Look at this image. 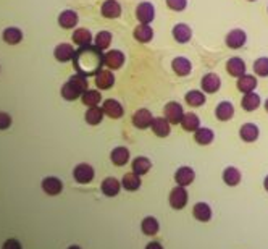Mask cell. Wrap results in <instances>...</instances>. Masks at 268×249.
Segmentation results:
<instances>
[{
	"label": "cell",
	"mask_w": 268,
	"mask_h": 249,
	"mask_svg": "<svg viewBox=\"0 0 268 249\" xmlns=\"http://www.w3.org/2000/svg\"><path fill=\"white\" fill-rule=\"evenodd\" d=\"M171 68H173V71L178 76H187L191 70H193V65H191V62L184 59V57H176V59L171 62Z\"/></svg>",
	"instance_id": "obj_24"
},
{
	"label": "cell",
	"mask_w": 268,
	"mask_h": 249,
	"mask_svg": "<svg viewBox=\"0 0 268 249\" xmlns=\"http://www.w3.org/2000/svg\"><path fill=\"white\" fill-rule=\"evenodd\" d=\"M2 37H4V41L7 44L15 45L18 42H21L23 33H21V30H18V28H7V30L4 31V34H2Z\"/></svg>",
	"instance_id": "obj_37"
},
{
	"label": "cell",
	"mask_w": 268,
	"mask_h": 249,
	"mask_svg": "<svg viewBox=\"0 0 268 249\" xmlns=\"http://www.w3.org/2000/svg\"><path fill=\"white\" fill-rule=\"evenodd\" d=\"M249 2H255V0H249Z\"/></svg>",
	"instance_id": "obj_51"
},
{
	"label": "cell",
	"mask_w": 268,
	"mask_h": 249,
	"mask_svg": "<svg viewBox=\"0 0 268 249\" xmlns=\"http://www.w3.org/2000/svg\"><path fill=\"white\" fill-rule=\"evenodd\" d=\"M223 181L228 186H236L241 181V171L236 167H228L223 170Z\"/></svg>",
	"instance_id": "obj_33"
},
{
	"label": "cell",
	"mask_w": 268,
	"mask_h": 249,
	"mask_svg": "<svg viewBox=\"0 0 268 249\" xmlns=\"http://www.w3.org/2000/svg\"><path fill=\"white\" fill-rule=\"evenodd\" d=\"M53 55H55V59L65 63V62H70L73 60V57H74V51H73V45L70 44H59L55 47V51H53Z\"/></svg>",
	"instance_id": "obj_17"
},
{
	"label": "cell",
	"mask_w": 268,
	"mask_h": 249,
	"mask_svg": "<svg viewBox=\"0 0 268 249\" xmlns=\"http://www.w3.org/2000/svg\"><path fill=\"white\" fill-rule=\"evenodd\" d=\"M2 249H23L21 247V243L18 241V239H7L4 243Z\"/></svg>",
	"instance_id": "obj_46"
},
{
	"label": "cell",
	"mask_w": 268,
	"mask_h": 249,
	"mask_svg": "<svg viewBox=\"0 0 268 249\" xmlns=\"http://www.w3.org/2000/svg\"><path fill=\"white\" fill-rule=\"evenodd\" d=\"M167 5L175 12H183L187 5V0H167Z\"/></svg>",
	"instance_id": "obj_44"
},
{
	"label": "cell",
	"mask_w": 268,
	"mask_h": 249,
	"mask_svg": "<svg viewBox=\"0 0 268 249\" xmlns=\"http://www.w3.org/2000/svg\"><path fill=\"white\" fill-rule=\"evenodd\" d=\"M73 42L78 45H89L92 42V34L86 28H79L73 33Z\"/></svg>",
	"instance_id": "obj_36"
},
{
	"label": "cell",
	"mask_w": 268,
	"mask_h": 249,
	"mask_svg": "<svg viewBox=\"0 0 268 249\" xmlns=\"http://www.w3.org/2000/svg\"><path fill=\"white\" fill-rule=\"evenodd\" d=\"M100 12L105 18L113 20V18H118L121 15V5L117 2V0H105L100 7Z\"/></svg>",
	"instance_id": "obj_14"
},
{
	"label": "cell",
	"mask_w": 268,
	"mask_h": 249,
	"mask_svg": "<svg viewBox=\"0 0 268 249\" xmlns=\"http://www.w3.org/2000/svg\"><path fill=\"white\" fill-rule=\"evenodd\" d=\"M131 167H132L134 173L141 177V175H146L147 171L152 168V162L147 157H136V159L132 160Z\"/></svg>",
	"instance_id": "obj_30"
},
{
	"label": "cell",
	"mask_w": 268,
	"mask_h": 249,
	"mask_svg": "<svg viewBox=\"0 0 268 249\" xmlns=\"http://www.w3.org/2000/svg\"><path fill=\"white\" fill-rule=\"evenodd\" d=\"M158 222L155 217H146L144 220H142L141 223V228H142V233L147 235V236H154L158 233Z\"/></svg>",
	"instance_id": "obj_34"
},
{
	"label": "cell",
	"mask_w": 268,
	"mask_h": 249,
	"mask_svg": "<svg viewBox=\"0 0 268 249\" xmlns=\"http://www.w3.org/2000/svg\"><path fill=\"white\" fill-rule=\"evenodd\" d=\"M183 107H181V104L178 102H168L165 105V118L171 123V124H176V123H181L183 120Z\"/></svg>",
	"instance_id": "obj_6"
},
{
	"label": "cell",
	"mask_w": 268,
	"mask_h": 249,
	"mask_svg": "<svg viewBox=\"0 0 268 249\" xmlns=\"http://www.w3.org/2000/svg\"><path fill=\"white\" fill-rule=\"evenodd\" d=\"M246 41H247V36L243 30H233L225 37V42L229 49H241V47H244Z\"/></svg>",
	"instance_id": "obj_5"
},
{
	"label": "cell",
	"mask_w": 268,
	"mask_h": 249,
	"mask_svg": "<svg viewBox=\"0 0 268 249\" xmlns=\"http://www.w3.org/2000/svg\"><path fill=\"white\" fill-rule=\"evenodd\" d=\"M103 109L102 107H97V105H94V107H91L88 112H86V121H88L89 124H92V127H95V124H99L103 118Z\"/></svg>",
	"instance_id": "obj_38"
},
{
	"label": "cell",
	"mask_w": 268,
	"mask_h": 249,
	"mask_svg": "<svg viewBox=\"0 0 268 249\" xmlns=\"http://www.w3.org/2000/svg\"><path fill=\"white\" fill-rule=\"evenodd\" d=\"M243 109L246 112H254L260 107V95L255 92H247L243 97Z\"/></svg>",
	"instance_id": "obj_29"
},
{
	"label": "cell",
	"mask_w": 268,
	"mask_h": 249,
	"mask_svg": "<svg viewBox=\"0 0 268 249\" xmlns=\"http://www.w3.org/2000/svg\"><path fill=\"white\" fill-rule=\"evenodd\" d=\"M102 109H103V113L107 115V117L113 118V120H117V118H121L123 117V105L118 102V101H115V99H107L103 102L102 105Z\"/></svg>",
	"instance_id": "obj_8"
},
{
	"label": "cell",
	"mask_w": 268,
	"mask_h": 249,
	"mask_svg": "<svg viewBox=\"0 0 268 249\" xmlns=\"http://www.w3.org/2000/svg\"><path fill=\"white\" fill-rule=\"evenodd\" d=\"M181 127H183L184 131H197L200 128V120L196 113L187 112L183 115V120H181Z\"/></svg>",
	"instance_id": "obj_27"
},
{
	"label": "cell",
	"mask_w": 268,
	"mask_h": 249,
	"mask_svg": "<svg viewBox=\"0 0 268 249\" xmlns=\"http://www.w3.org/2000/svg\"><path fill=\"white\" fill-rule=\"evenodd\" d=\"M258 127L254 123H246L241 127V131H239V135H241V139L246 142H254L258 138Z\"/></svg>",
	"instance_id": "obj_25"
},
{
	"label": "cell",
	"mask_w": 268,
	"mask_h": 249,
	"mask_svg": "<svg viewBox=\"0 0 268 249\" xmlns=\"http://www.w3.org/2000/svg\"><path fill=\"white\" fill-rule=\"evenodd\" d=\"M62 95H63L65 101H76L78 97H81L83 94L78 89H76V88H73L70 81H66L65 86L62 88Z\"/></svg>",
	"instance_id": "obj_42"
},
{
	"label": "cell",
	"mask_w": 268,
	"mask_h": 249,
	"mask_svg": "<svg viewBox=\"0 0 268 249\" xmlns=\"http://www.w3.org/2000/svg\"><path fill=\"white\" fill-rule=\"evenodd\" d=\"M94 175H95L94 168L89 164H79V165H76L74 170H73L74 180L78 181V183H81V185L91 183V181L94 180Z\"/></svg>",
	"instance_id": "obj_3"
},
{
	"label": "cell",
	"mask_w": 268,
	"mask_h": 249,
	"mask_svg": "<svg viewBox=\"0 0 268 249\" xmlns=\"http://www.w3.org/2000/svg\"><path fill=\"white\" fill-rule=\"evenodd\" d=\"M42 189L45 194L49 196H57L60 194L63 191V183L55 177H49V178H44L42 180Z\"/></svg>",
	"instance_id": "obj_12"
},
{
	"label": "cell",
	"mask_w": 268,
	"mask_h": 249,
	"mask_svg": "<svg viewBox=\"0 0 268 249\" xmlns=\"http://www.w3.org/2000/svg\"><path fill=\"white\" fill-rule=\"evenodd\" d=\"M146 249H164V246H162L158 241H152L146 246Z\"/></svg>",
	"instance_id": "obj_47"
},
{
	"label": "cell",
	"mask_w": 268,
	"mask_h": 249,
	"mask_svg": "<svg viewBox=\"0 0 268 249\" xmlns=\"http://www.w3.org/2000/svg\"><path fill=\"white\" fill-rule=\"evenodd\" d=\"M200 86H202V91L208 92V94H215L220 86H222V80H220V76L215 73H207L202 81H200Z\"/></svg>",
	"instance_id": "obj_9"
},
{
	"label": "cell",
	"mask_w": 268,
	"mask_h": 249,
	"mask_svg": "<svg viewBox=\"0 0 268 249\" xmlns=\"http://www.w3.org/2000/svg\"><path fill=\"white\" fill-rule=\"evenodd\" d=\"M103 63L107 65L110 70H118L124 63V54L121 51H110L103 55Z\"/></svg>",
	"instance_id": "obj_10"
},
{
	"label": "cell",
	"mask_w": 268,
	"mask_h": 249,
	"mask_svg": "<svg viewBox=\"0 0 268 249\" xmlns=\"http://www.w3.org/2000/svg\"><path fill=\"white\" fill-rule=\"evenodd\" d=\"M263 186H265V189L268 191V175H266V178H265V181H263Z\"/></svg>",
	"instance_id": "obj_48"
},
{
	"label": "cell",
	"mask_w": 268,
	"mask_h": 249,
	"mask_svg": "<svg viewBox=\"0 0 268 249\" xmlns=\"http://www.w3.org/2000/svg\"><path fill=\"white\" fill-rule=\"evenodd\" d=\"M110 159L112 162L117 167H123V165H126L128 164V160H129V149L128 147H115L112 151V154H110Z\"/></svg>",
	"instance_id": "obj_23"
},
{
	"label": "cell",
	"mask_w": 268,
	"mask_h": 249,
	"mask_svg": "<svg viewBox=\"0 0 268 249\" xmlns=\"http://www.w3.org/2000/svg\"><path fill=\"white\" fill-rule=\"evenodd\" d=\"M184 101L191 105V107H200V105L205 104V94L202 91H189L184 95Z\"/></svg>",
	"instance_id": "obj_35"
},
{
	"label": "cell",
	"mask_w": 268,
	"mask_h": 249,
	"mask_svg": "<svg viewBox=\"0 0 268 249\" xmlns=\"http://www.w3.org/2000/svg\"><path fill=\"white\" fill-rule=\"evenodd\" d=\"M215 135H213V131L210 130V128H199L197 131H194V139L197 144L200 146H207L210 144V142L213 141Z\"/></svg>",
	"instance_id": "obj_32"
},
{
	"label": "cell",
	"mask_w": 268,
	"mask_h": 249,
	"mask_svg": "<svg viewBox=\"0 0 268 249\" xmlns=\"http://www.w3.org/2000/svg\"><path fill=\"white\" fill-rule=\"evenodd\" d=\"M103 55L105 54H102L97 45H79V49L74 52L73 57L76 71L84 76L97 74L102 70V65H105Z\"/></svg>",
	"instance_id": "obj_1"
},
{
	"label": "cell",
	"mask_w": 268,
	"mask_h": 249,
	"mask_svg": "<svg viewBox=\"0 0 268 249\" xmlns=\"http://www.w3.org/2000/svg\"><path fill=\"white\" fill-rule=\"evenodd\" d=\"M226 70L229 74L234 76V78H241L243 74H246V63L243 59H239V57H233V59L228 60Z\"/></svg>",
	"instance_id": "obj_13"
},
{
	"label": "cell",
	"mask_w": 268,
	"mask_h": 249,
	"mask_svg": "<svg viewBox=\"0 0 268 249\" xmlns=\"http://www.w3.org/2000/svg\"><path fill=\"white\" fill-rule=\"evenodd\" d=\"M102 193L105 196H109V197H115L118 193H120V189H121V185H120V181L117 178H113V177H109V178H105L102 181Z\"/></svg>",
	"instance_id": "obj_19"
},
{
	"label": "cell",
	"mask_w": 268,
	"mask_h": 249,
	"mask_svg": "<svg viewBox=\"0 0 268 249\" xmlns=\"http://www.w3.org/2000/svg\"><path fill=\"white\" fill-rule=\"evenodd\" d=\"M186 204H187V191L184 186L178 185L170 193V206L176 210H181L183 207H186Z\"/></svg>",
	"instance_id": "obj_2"
},
{
	"label": "cell",
	"mask_w": 268,
	"mask_h": 249,
	"mask_svg": "<svg viewBox=\"0 0 268 249\" xmlns=\"http://www.w3.org/2000/svg\"><path fill=\"white\" fill-rule=\"evenodd\" d=\"M173 37L175 41L179 44H186L191 41V37H193V31H191V28L184 23H179L173 28Z\"/></svg>",
	"instance_id": "obj_21"
},
{
	"label": "cell",
	"mask_w": 268,
	"mask_h": 249,
	"mask_svg": "<svg viewBox=\"0 0 268 249\" xmlns=\"http://www.w3.org/2000/svg\"><path fill=\"white\" fill-rule=\"evenodd\" d=\"M215 115H217V118H218L220 121H228V120H231L233 115H234L233 104L228 102V101L220 102V104L217 105V109H215Z\"/></svg>",
	"instance_id": "obj_16"
},
{
	"label": "cell",
	"mask_w": 268,
	"mask_h": 249,
	"mask_svg": "<svg viewBox=\"0 0 268 249\" xmlns=\"http://www.w3.org/2000/svg\"><path fill=\"white\" fill-rule=\"evenodd\" d=\"M12 124V117L5 112H0V130H7L10 128Z\"/></svg>",
	"instance_id": "obj_45"
},
{
	"label": "cell",
	"mask_w": 268,
	"mask_h": 249,
	"mask_svg": "<svg viewBox=\"0 0 268 249\" xmlns=\"http://www.w3.org/2000/svg\"><path fill=\"white\" fill-rule=\"evenodd\" d=\"M134 39L142 42V44H146V42H150L152 39H154V30L149 26V24H144V23H141L136 30H134Z\"/></svg>",
	"instance_id": "obj_20"
},
{
	"label": "cell",
	"mask_w": 268,
	"mask_h": 249,
	"mask_svg": "<svg viewBox=\"0 0 268 249\" xmlns=\"http://www.w3.org/2000/svg\"><path fill=\"white\" fill-rule=\"evenodd\" d=\"M115 84V74L110 70H100L95 74V86L99 89H110Z\"/></svg>",
	"instance_id": "obj_15"
},
{
	"label": "cell",
	"mask_w": 268,
	"mask_h": 249,
	"mask_svg": "<svg viewBox=\"0 0 268 249\" xmlns=\"http://www.w3.org/2000/svg\"><path fill=\"white\" fill-rule=\"evenodd\" d=\"M121 186L126 191H138L141 188V178L139 175L132 173H124L123 180H121Z\"/></svg>",
	"instance_id": "obj_31"
},
{
	"label": "cell",
	"mask_w": 268,
	"mask_h": 249,
	"mask_svg": "<svg viewBox=\"0 0 268 249\" xmlns=\"http://www.w3.org/2000/svg\"><path fill=\"white\" fill-rule=\"evenodd\" d=\"M193 214L199 222H208L212 218V209L207 203H197L193 209Z\"/></svg>",
	"instance_id": "obj_28"
},
{
	"label": "cell",
	"mask_w": 268,
	"mask_h": 249,
	"mask_svg": "<svg viewBox=\"0 0 268 249\" xmlns=\"http://www.w3.org/2000/svg\"><path fill=\"white\" fill-rule=\"evenodd\" d=\"M112 42V33L109 31H100L97 36H95V45L99 47L100 51H105Z\"/></svg>",
	"instance_id": "obj_43"
},
{
	"label": "cell",
	"mask_w": 268,
	"mask_h": 249,
	"mask_svg": "<svg viewBox=\"0 0 268 249\" xmlns=\"http://www.w3.org/2000/svg\"><path fill=\"white\" fill-rule=\"evenodd\" d=\"M254 73L257 76H262V78H266L268 76V57H260L254 62Z\"/></svg>",
	"instance_id": "obj_41"
},
{
	"label": "cell",
	"mask_w": 268,
	"mask_h": 249,
	"mask_svg": "<svg viewBox=\"0 0 268 249\" xmlns=\"http://www.w3.org/2000/svg\"><path fill=\"white\" fill-rule=\"evenodd\" d=\"M194 178H196L194 170L189 167H181L175 173V180L179 186H189L194 181Z\"/></svg>",
	"instance_id": "obj_18"
},
{
	"label": "cell",
	"mask_w": 268,
	"mask_h": 249,
	"mask_svg": "<svg viewBox=\"0 0 268 249\" xmlns=\"http://www.w3.org/2000/svg\"><path fill=\"white\" fill-rule=\"evenodd\" d=\"M68 249H81V247H79V246H70Z\"/></svg>",
	"instance_id": "obj_49"
},
{
	"label": "cell",
	"mask_w": 268,
	"mask_h": 249,
	"mask_svg": "<svg viewBox=\"0 0 268 249\" xmlns=\"http://www.w3.org/2000/svg\"><path fill=\"white\" fill-rule=\"evenodd\" d=\"M265 110L268 112V99H266V102H265Z\"/></svg>",
	"instance_id": "obj_50"
},
{
	"label": "cell",
	"mask_w": 268,
	"mask_h": 249,
	"mask_svg": "<svg viewBox=\"0 0 268 249\" xmlns=\"http://www.w3.org/2000/svg\"><path fill=\"white\" fill-rule=\"evenodd\" d=\"M70 83H71V86L73 88H76L78 89L81 94H84L86 91H88V78H86L84 74H81V73H78V74H74V76H71V78L68 80Z\"/></svg>",
	"instance_id": "obj_40"
},
{
	"label": "cell",
	"mask_w": 268,
	"mask_h": 249,
	"mask_svg": "<svg viewBox=\"0 0 268 249\" xmlns=\"http://www.w3.org/2000/svg\"><path fill=\"white\" fill-rule=\"evenodd\" d=\"M59 24L65 30H71L76 24H78V13L73 10H65L59 16Z\"/></svg>",
	"instance_id": "obj_26"
},
{
	"label": "cell",
	"mask_w": 268,
	"mask_h": 249,
	"mask_svg": "<svg viewBox=\"0 0 268 249\" xmlns=\"http://www.w3.org/2000/svg\"><path fill=\"white\" fill-rule=\"evenodd\" d=\"M257 84H258L257 78H255V76H252V74H243L241 78H237V83H236L237 89L241 92H244V94L254 92V89L257 88Z\"/></svg>",
	"instance_id": "obj_22"
},
{
	"label": "cell",
	"mask_w": 268,
	"mask_h": 249,
	"mask_svg": "<svg viewBox=\"0 0 268 249\" xmlns=\"http://www.w3.org/2000/svg\"><path fill=\"white\" fill-rule=\"evenodd\" d=\"M150 128L158 138H167L170 135V131H171V123L164 117H157V118L152 120Z\"/></svg>",
	"instance_id": "obj_11"
},
{
	"label": "cell",
	"mask_w": 268,
	"mask_h": 249,
	"mask_svg": "<svg viewBox=\"0 0 268 249\" xmlns=\"http://www.w3.org/2000/svg\"><path fill=\"white\" fill-rule=\"evenodd\" d=\"M152 120H154V117H152L150 110L147 109H139L138 112H134L132 115V124L139 130H146L149 128L152 124Z\"/></svg>",
	"instance_id": "obj_7"
},
{
	"label": "cell",
	"mask_w": 268,
	"mask_h": 249,
	"mask_svg": "<svg viewBox=\"0 0 268 249\" xmlns=\"http://www.w3.org/2000/svg\"><path fill=\"white\" fill-rule=\"evenodd\" d=\"M81 101L84 105H89V107H94V105H97L102 101V95L99 91L95 89H88L83 95H81Z\"/></svg>",
	"instance_id": "obj_39"
},
{
	"label": "cell",
	"mask_w": 268,
	"mask_h": 249,
	"mask_svg": "<svg viewBox=\"0 0 268 249\" xmlns=\"http://www.w3.org/2000/svg\"><path fill=\"white\" fill-rule=\"evenodd\" d=\"M136 18L144 24H149L154 21L155 18V8L150 2H141L136 7Z\"/></svg>",
	"instance_id": "obj_4"
}]
</instances>
